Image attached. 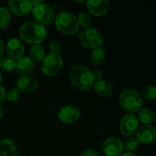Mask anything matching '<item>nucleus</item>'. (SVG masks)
I'll return each mask as SVG.
<instances>
[{
	"label": "nucleus",
	"mask_w": 156,
	"mask_h": 156,
	"mask_svg": "<svg viewBox=\"0 0 156 156\" xmlns=\"http://www.w3.org/2000/svg\"><path fill=\"white\" fill-rule=\"evenodd\" d=\"M92 77H93V80H94V83L97 82V81H100L101 80H103V72L100 69L98 70H95L92 72Z\"/></svg>",
	"instance_id": "c85d7f7f"
},
{
	"label": "nucleus",
	"mask_w": 156,
	"mask_h": 156,
	"mask_svg": "<svg viewBox=\"0 0 156 156\" xmlns=\"http://www.w3.org/2000/svg\"><path fill=\"white\" fill-rule=\"evenodd\" d=\"M121 156H138L134 154H131V153H126V154H122Z\"/></svg>",
	"instance_id": "72a5a7b5"
},
{
	"label": "nucleus",
	"mask_w": 156,
	"mask_h": 156,
	"mask_svg": "<svg viewBox=\"0 0 156 156\" xmlns=\"http://www.w3.org/2000/svg\"><path fill=\"white\" fill-rule=\"evenodd\" d=\"M34 69V62L29 57H22L16 60L14 70L22 76H29Z\"/></svg>",
	"instance_id": "2eb2a0df"
},
{
	"label": "nucleus",
	"mask_w": 156,
	"mask_h": 156,
	"mask_svg": "<svg viewBox=\"0 0 156 156\" xmlns=\"http://www.w3.org/2000/svg\"><path fill=\"white\" fill-rule=\"evenodd\" d=\"M55 25L59 32L66 35H73L77 33L80 27L77 17L68 11L57 15L55 17Z\"/></svg>",
	"instance_id": "7ed1b4c3"
},
{
	"label": "nucleus",
	"mask_w": 156,
	"mask_h": 156,
	"mask_svg": "<svg viewBox=\"0 0 156 156\" xmlns=\"http://www.w3.org/2000/svg\"><path fill=\"white\" fill-rule=\"evenodd\" d=\"M16 88L20 92L31 93L37 88V81L31 76H22L16 81Z\"/></svg>",
	"instance_id": "dca6fc26"
},
{
	"label": "nucleus",
	"mask_w": 156,
	"mask_h": 156,
	"mask_svg": "<svg viewBox=\"0 0 156 156\" xmlns=\"http://www.w3.org/2000/svg\"><path fill=\"white\" fill-rule=\"evenodd\" d=\"M16 60L9 58L8 56H3L0 58V71H12L15 69Z\"/></svg>",
	"instance_id": "5701e85b"
},
{
	"label": "nucleus",
	"mask_w": 156,
	"mask_h": 156,
	"mask_svg": "<svg viewBox=\"0 0 156 156\" xmlns=\"http://www.w3.org/2000/svg\"><path fill=\"white\" fill-rule=\"evenodd\" d=\"M32 13L35 22L42 26L51 24L56 17L53 8L50 5L45 4L44 2L42 4L34 6Z\"/></svg>",
	"instance_id": "0eeeda50"
},
{
	"label": "nucleus",
	"mask_w": 156,
	"mask_h": 156,
	"mask_svg": "<svg viewBox=\"0 0 156 156\" xmlns=\"http://www.w3.org/2000/svg\"><path fill=\"white\" fill-rule=\"evenodd\" d=\"M33 5L27 0H10L7 3V9L9 12L16 16H26L33 10Z\"/></svg>",
	"instance_id": "1a4fd4ad"
},
{
	"label": "nucleus",
	"mask_w": 156,
	"mask_h": 156,
	"mask_svg": "<svg viewBox=\"0 0 156 156\" xmlns=\"http://www.w3.org/2000/svg\"><path fill=\"white\" fill-rule=\"evenodd\" d=\"M80 43L86 48H95L102 45L103 36L102 34L94 27H88L83 29L79 36Z\"/></svg>",
	"instance_id": "39448f33"
},
{
	"label": "nucleus",
	"mask_w": 156,
	"mask_h": 156,
	"mask_svg": "<svg viewBox=\"0 0 156 156\" xmlns=\"http://www.w3.org/2000/svg\"><path fill=\"white\" fill-rule=\"evenodd\" d=\"M5 51L7 56L14 60H17L18 58L23 57L25 48L23 43L17 38H11L7 41L5 46Z\"/></svg>",
	"instance_id": "ddd939ff"
},
{
	"label": "nucleus",
	"mask_w": 156,
	"mask_h": 156,
	"mask_svg": "<svg viewBox=\"0 0 156 156\" xmlns=\"http://www.w3.org/2000/svg\"><path fill=\"white\" fill-rule=\"evenodd\" d=\"M106 57H107V54H106L105 48L102 46H100L92 49L90 55V60L93 65H100L105 60Z\"/></svg>",
	"instance_id": "6ab92c4d"
},
{
	"label": "nucleus",
	"mask_w": 156,
	"mask_h": 156,
	"mask_svg": "<svg viewBox=\"0 0 156 156\" xmlns=\"http://www.w3.org/2000/svg\"><path fill=\"white\" fill-rule=\"evenodd\" d=\"M81 115L80 109L75 105H67L60 109L58 114V120L65 124H71L78 121Z\"/></svg>",
	"instance_id": "9d476101"
},
{
	"label": "nucleus",
	"mask_w": 156,
	"mask_h": 156,
	"mask_svg": "<svg viewBox=\"0 0 156 156\" xmlns=\"http://www.w3.org/2000/svg\"><path fill=\"white\" fill-rule=\"evenodd\" d=\"M5 96H6V90H5V89L4 87L0 86V101H3V100L5 98Z\"/></svg>",
	"instance_id": "7c9ffc66"
},
{
	"label": "nucleus",
	"mask_w": 156,
	"mask_h": 156,
	"mask_svg": "<svg viewBox=\"0 0 156 156\" xmlns=\"http://www.w3.org/2000/svg\"><path fill=\"white\" fill-rule=\"evenodd\" d=\"M48 49L50 54H56V55H59L60 49H61V45L58 41L54 40L52 42L49 43L48 45Z\"/></svg>",
	"instance_id": "cd10ccee"
},
{
	"label": "nucleus",
	"mask_w": 156,
	"mask_h": 156,
	"mask_svg": "<svg viewBox=\"0 0 156 156\" xmlns=\"http://www.w3.org/2000/svg\"><path fill=\"white\" fill-rule=\"evenodd\" d=\"M140 146V143L137 140L136 137H129L124 143H123V151H126L128 153H133L135 152Z\"/></svg>",
	"instance_id": "b1692460"
},
{
	"label": "nucleus",
	"mask_w": 156,
	"mask_h": 156,
	"mask_svg": "<svg viewBox=\"0 0 156 156\" xmlns=\"http://www.w3.org/2000/svg\"><path fill=\"white\" fill-rule=\"evenodd\" d=\"M29 55H30V58L32 59V61L35 63H40L43 61L44 58H45V50L43 48V47L40 44H37V45H33L30 48V51H29Z\"/></svg>",
	"instance_id": "412c9836"
},
{
	"label": "nucleus",
	"mask_w": 156,
	"mask_h": 156,
	"mask_svg": "<svg viewBox=\"0 0 156 156\" xmlns=\"http://www.w3.org/2000/svg\"><path fill=\"white\" fill-rule=\"evenodd\" d=\"M139 121L134 114L129 113L124 115L120 122V130L122 135L132 137L136 134L139 129Z\"/></svg>",
	"instance_id": "6e6552de"
},
{
	"label": "nucleus",
	"mask_w": 156,
	"mask_h": 156,
	"mask_svg": "<svg viewBox=\"0 0 156 156\" xmlns=\"http://www.w3.org/2000/svg\"><path fill=\"white\" fill-rule=\"evenodd\" d=\"M102 151L107 156H121L123 152V143L118 137H109L103 142Z\"/></svg>",
	"instance_id": "9b49d317"
},
{
	"label": "nucleus",
	"mask_w": 156,
	"mask_h": 156,
	"mask_svg": "<svg viewBox=\"0 0 156 156\" xmlns=\"http://www.w3.org/2000/svg\"><path fill=\"white\" fill-rule=\"evenodd\" d=\"M3 101H0V120L2 119V117H3Z\"/></svg>",
	"instance_id": "473e14b6"
},
{
	"label": "nucleus",
	"mask_w": 156,
	"mask_h": 156,
	"mask_svg": "<svg viewBox=\"0 0 156 156\" xmlns=\"http://www.w3.org/2000/svg\"><path fill=\"white\" fill-rule=\"evenodd\" d=\"M11 22V15L7 7L0 6V28H5Z\"/></svg>",
	"instance_id": "4be33fe9"
},
{
	"label": "nucleus",
	"mask_w": 156,
	"mask_h": 156,
	"mask_svg": "<svg viewBox=\"0 0 156 156\" xmlns=\"http://www.w3.org/2000/svg\"><path fill=\"white\" fill-rule=\"evenodd\" d=\"M47 29L44 26L29 21L23 24L19 29V37L27 43L37 45L43 42L47 37Z\"/></svg>",
	"instance_id": "f257e3e1"
},
{
	"label": "nucleus",
	"mask_w": 156,
	"mask_h": 156,
	"mask_svg": "<svg viewBox=\"0 0 156 156\" xmlns=\"http://www.w3.org/2000/svg\"><path fill=\"white\" fill-rule=\"evenodd\" d=\"M87 7L91 15L101 16L107 14L110 8V2L108 0H89L87 1Z\"/></svg>",
	"instance_id": "4468645a"
},
{
	"label": "nucleus",
	"mask_w": 156,
	"mask_h": 156,
	"mask_svg": "<svg viewBox=\"0 0 156 156\" xmlns=\"http://www.w3.org/2000/svg\"><path fill=\"white\" fill-rule=\"evenodd\" d=\"M4 51H5V45H4L3 40H2V39H0V58H1V57H3Z\"/></svg>",
	"instance_id": "2f4dec72"
},
{
	"label": "nucleus",
	"mask_w": 156,
	"mask_h": 156,
	"mask_svg": "<svg viewBox=\"0 0 156 156\" xmlns=\"http://www.w3.org/2000/svg\"><path fill=\"white\" fill-rule=\"evenodd\" d=\"M136 138L141 144H149L155 141L156 139V129L152 124L143 125L136 132Z\"/></svg>",
	"instance_id": "f8f14e48"
},
{
	"label": "nucleus",
	"mask_w": 156,
	"mask_h": 156,
	"mask_svg": "<svg viewBox=\"0 0 156 156\" xmlns=\"http://www.w3.org/2000/svg\"><path fill=\"white\" fill-rule=\"evenodd\" d=\"M144 97L148 100V101H154L156 98V89L154 85H149L147 86L143 92Z\"/></svg>",
	"instance_id": "a878e982"
},
{
	"label": "nucleus",
	"mask_w": 156,
	"mask_h": 156,
	"mask_svg": "<svg viewBox=\"0 0 156 156\" xmlns=\"http://www.w3.org/2000/svg\"><path fill=\"white\" fill-rule=\"evenodd\" d=\"M78 23H79V26L84 27L85 28H88L90 27V24H91V17L90 16V15L86 12H82L78 16Z\"/></svg>",
	"instance_id": "393cba45"
},
{
	"label": "nucleus",
	"mask_w": 156,
	"mask_h": 156,
	"mask_svg": "<svg viewBox=\"0 0 156 156\" xmlns=\"http://www.w3.org/2000/svg\"><path fill=\"white\" fill-rule=\"evenodd\" d=\"M93 89L99 96L103 98L111 97L113 94V86L109 80H101L95 82L93 85Z\"/></svg>",
	"instance_id": "f3484780"
},
{
	"label": "nucleus",
	"mask_w": 156,
	"mask_h": 156,
	"mask_svg": "<svg viewBox=\"0 0 156 156\" xmlns=\"http://www.w3.org/2000/svg\"><path fill=\"white\" fill-rule=\"evenodd\" d=\"M42 72L48 77H53L58 75L63 67V59L59 55L48 54L45 56L43 61L41 62Z\"/></svg>",
	"instance_id": "423d86ee"
},
{
	"label": "nucleus",
	"mask_w": 156,
	"mask_h": 156,
	"mask_svg": "<svg viewBox=\"0 0 156 156\" xmlns=\"http://www.w3.org/2000/svg\"><path fill=\"white\" fill-rule=\"evenodd\" d=\"M1 83H2V73L0 71V86H1Z\"/></svg>",
	"instance_id": "f704fd0d"
},
{
	"label": "nucleus",
	"mask_w": 156,
	"mask_h": 156,
	"mask_svg": "<svg viewBox=\"0 0 156 156\" xmlns=\"http://www.w3.org/2000/svg\"><path fill=\"white\" fill-rule=\"evenodd\" d=\"M80 156H99L98 153L92 149H88V150H85L81 153Z\"/></svg>",
	"instance_id": "c756f323"
},
{
	"label": "nucleus",
	"mask_w": 156,
	"mask_h": 156,
	"mask_svg": "<svg viewBox=\"0 0 156 156\" xmlns=\"http://www.w3.org/2000/svg\"><path fill=\"white\" fill-rule=\"evenodd\" d=\"M69 80L73 86L80 90H90L94 85L92 72L86 66L81 64L75 65L71 68Z\"/></svg>",
	"instance_id": "f03ea898"
},
{
	"label": "nucleus",
	"mask_w": 156,
	"mask_h": 156,
	"mask_svg": "<svg viewBox=\"0 0 156 156\" xmlns=\"http://www.w3.org/2000/svg\"><path fill=\"white\" fill-rule=\"evenodd\" d=\"M154 113L151 109L148 108H144V109H140L139 112H138V121L139 122L144 123V125L147 124H152L154 122Z\"/></svg>",
	"instance_id": "aec40b11"
},
{
	"label": "nucleus",
	"mask_w": 156,
	"mask_h": 156,
	"mask_svg": "<svg viewBox=\"0 0 156 156\" xmlns=\"http://www.w3.org/2000/svg\"><path fill=\"white\" fill-rule=\"evenodd\" d=\"M19 95H20V91L18 90V89L17 88H13L8 92H6L5 98H6V100L8 101L13 102V101H16L19 99Z\"/></svg>",
	"instance_id": "bb28decb"
},
{
	"label": "nucleus",
	"mask_w": 156,
	"mask_h": 156,
	"mask_svg": "<svg viewBox=\"0 0 156 156\" xmlns=\"http://www.w3.org/2000/svg\"><path fill=\"white\" fill-rule=\"evenodd\" d=\"M120 104L124 111L133 114L142 108L143 99L137 90L126 89L120 95Z\"/></svg>",
	"instance_id": "20e7f679"
},
{
	"label": "nucleus",
	"mask_w": 156,
	"mask_h": 156,
	"mask_svg": "<svg viewBox=\"0 0 156 156\" xmlns=\"http://www.w3.org/2000/svg\"><path fill=\"white\" fill-rule=\"evenodd\" d=\"M0 156H17V149L12 141L0 139Z\"/></svg>",
	"instance_id": "a211bd4d"
}]
</instances>
